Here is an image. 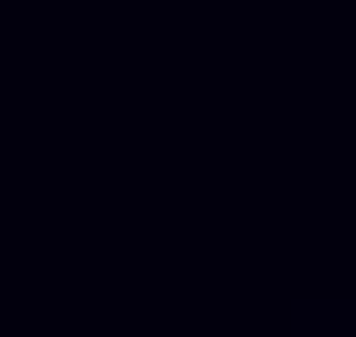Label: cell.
<instances>
[]
</instances>
